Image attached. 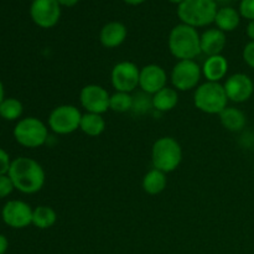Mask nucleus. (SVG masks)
<instances>
[{
  "label": "nucleus",
  "mask_w": 254,
  "mask_h": 254,
  "mask_svg": "<svg viewBox=\"0 0 254 254\" xmlns=\"http://www.w3.org/2000/svg\"><path fill=\"white\" fill-rule=\"evenodd\" d=\"M7 175L11 179L14 188L26 195L39 192L46 180V174L41 164L26 156L12 160Z\"/></svg>",
  "instance_id": "obj_1"
},
{
  "label": "nucleus",
  "mask_w": 254,
  "mask_h": 254,
  "mask_svg": "<svg viewBox=\"0 0 254 254\" xmlns=\"http://www.w3.org/2000/svg\"><path fill=\"white\" fill-rule=\"evenodd\" d=\"M200 36L195 27L185 24L176 25L169 34V51L178 61L195 60L201 54Z\"/></svg>",
  "instance_id": "obj_2"
},
{
  "label": "nucleus",
  "mask_w": 254,
  "mask_h": 254,
  "mask_svg": "<svg viewBox=\"0 0 254 254\" xmlns=\"http://www.w3.org/2000/svg\"><path fill=\"white\" fill-rule=\"evenodd\" d=\"M217 10L215 0H184L178 6V16L181 24L197 29L215 22Z\"/></svg>",
  "instance_id": "obj_3"
},
{
  "label": "nucleus",
  "mask_w": 254,
  "mask_h": 254,
  "mask_svg": "<svg viewBox=\"0 0 254 254\" xmlns=\"http://www.w3.org/2000/svg\"><path fill=\"white\" fill-rule=\"evenodd\" d=\"M183 161V148L173 136H161L151 146V163L154 169L169 174L175 171Z\"/></svg>",
  "instance_id": "obj_4"
},
{
  "label": "nucleus",
  "mask_w": 254,
  "mask_h": 254,
  "mask_svg": "<svg viewBox=\"0 0 254 254\" xmlns=\"http://www.w3.org/2000/svg\"><path fill=\"white\" fill-rule=\"evenodd\" d=\"M227 94H226L223 84L217 82H207L201 83L193 93V104L202 113L220 114L228 104Z\"/></svg>",
  "instance_id": "obj_5"
},
{
  "label": "nucleus",
  "mask_w": 254,
  "mask_h": 254,
  "mask_svg": "<svg viewBox=\"0 0 254 254\" xmlns=\"http://www.w3.org/2000/svg\"><path fill=\"white\" fill-rule=\"evenodd\" d=\"M14 138L25 148H40L45 145L49 139V127L41 119L26 117L20 119L15 126Z\"/></svg>",
  "instance_id": "obj_6"
},
{
  "label": "nucleus",
  "mask_w": 254,
  "mask_h": 254,
  "mask_svg": "<svg viewBox=\"0 0 254 254\" xmlns=\"http://www.w3.org/2000/svg\"><path fill=\"white\" fill-rule=\"evenodd\" d=\"M83 114L73 104L55 107L47 119V127L57 135H68L79 129Z\"/></svg>",
  "instance_id": "obj_7"
},
{
  "label": "nucleus",
  "mask_w": 254,
  "mask_h": 254,
  "mask_svg": "<svg viewBox=\"0 0 254 254\" xmlns=\"http://www.w3.org/2000/svg\"><path fill=\"white\" fill-rule=\"evenodd\" d=\"M202 68L195 60H181L171 69L170 81L178 92H188L200 86Z\"/></svg>",
  "instance_id": "obj_8"
},
{
  "label": "nucleus",
  "mask_w": 254,
  "mask_h": 254,
  "mask_svg": "<svg viewBox=\"0 0 254 254\" xmlns=\"http://www.w3.org/2000/svg\"><path fill=\"white\" fill-rule=\"evenodd\" d=\"M140 68L131 61H121L116 64L111 72V82L117 92L131 93L139 87Z\"/></svg>",
  "instance_id": "obj_9"
},
{
  "label": "nucleus",
  "mask_w": 254,
  "mask_h": 254,
  "mask_svg": "<svg viewBox=\"0 0 254 254\" xmlns=\"http://www.w3.org/2000/svg\"><path fill=\"white\" fill-rule=\"evenodd\" d=\"M111 94L99 84H87L79 92V103L86 113L103 114L109 111Z\"/></svg>",
  "instance_id": "obj_10"
},
{
  "label": "nucleus",
  "mask_w": 254,
  "mask_h": 254,
  "mask_svg": "<svg viewBox=\"0 0 254 254\" xmlns=\"http://www.w3.org/2000/svg\"><path fill=\"white\" fill-rule=\"evenodd\" d=\"M30 15L35 24L42 29L56 26L61 17V5L57 0H34L30 6Z\"/></svg>",
  "instance_id": "obj_11"
},
{
  "label": "nucleus",
  "mask_w": 254,
  "mask_h": 254,
  "mask_svg": "<svg viewBox=\"0 0 254 254\" xmlns=\"http://www.w3.org/2000/svg\"><path fill=\"white\" fill-rule=\"evenodd\" d=\"M32 212L34 210L29 203L20 200H11L4 205L1 216L2 221L9 227L20 230V228H25L31 225Z\"/></svg>",
  "instance_id": "obj_12"
},
{
  "label": "nucleus",
  "mask_w": 254,
  "mask_h": 254,
  "mask_svg": "<svg viewBox=\"0 0 254 254\" xmlns=\"http://www.w3.org/2000/svg\"><path fill=\"white\" fill-rule=\"evenodd\" d=\"M228 101L233 103H245L253 96L254 83L248 74L235 73L227 77L223 84Z\"/></svg>",
  "instance_id": "obj_13"
},
{
  "label": "nucleus",
  "mask_w": 254,
  "mask_h": 254,
  "mask_svg": "<svg viewBox=\"0 0 254 254\" xmlns=\"http://www.w3.org/2000/svg\"><path fill=\"white\" fill-rule=\"evenodd\" d=\"M168 84V73L161 66L155 64H146L140 68L139 88L141 92L153 96Z\"/></svg>",
  "instance_id": "obj_14"
},
{
  "label": "nucleus",
  "mask_w": 254,
  "mask_h": 254,
  "mask_svg": "<svg viewBox=\"0 0 254 254\" xmlns=\"http://www.w3.org/2000/svg\"><path fill=\"white\" fill-rule=\"evenodd\" d=\"M201 54L206 55L207 57L215 56V55H222L227 44L226 32L221 31L220 29H207L203 31L200 36Z\"/></svg>",
  "instance_id": "obj_15"
},
{
  "label": "nucleus",
  "mask_w": 254,
  "mask_h": 254,
  "mask_svg": "<svg viewBox=\"0 0 254 254\" xmlns=\"http://www.w3.org/2000/svg\"><path fill=\"white\" fill-rule=\"evenodd\" d=\"M128 36L126 25L121 21H111L104 25L99 31V41L106 49L119 47Z\"/></svg>",
  "instance_id": "obj_16"
},
{
  "label": "nucleus",
  "mask_w": 254,
  "mask_h": 254,
  "mask_svg": "<svg viewBox=\"0 0 254 254\" xmlns=\"http://www.w3.org/2000/svg\"><path fill=\"white\" fill-rule=\"evenodd\" d=\"M201 68L206 81L220 83L228 73V61L223 55H215L207 57Z\"/></svg>",
  "instance_id": "obj_17"
},
{
  "label": "nucleus",
  "mask_w": 254,
  "mask_h": 254,
  "mask_svg": "<svg viewBox=\"0 0 254 254\" xmlns=\"http://www.w3.org/2000/svg\"><path fill=\"white\" fill-rule=\"evenodd\" d=\"M218 117H220V122L223 128L227 129L228 131H233V133L243 130L247 124L246 114L236 107H227L218 114Z\"/></svg>",
  "instance_id": "obj_18"
},
{
  "label": "nucleus",
  "mask_w": 254,
  "mask_h": 254,
  "mask_svg": "<svg viewBox=\"0 0 254 254\" xmlns=\"http://www.w3.org/2000/svg\"><path fill=\"white\" fill-rule=\"evenodd\" d=\"M151 102H153V108L155 111L165 113L170 112L178 106L179 103V93L174 87H168L160 89L155 94L151 96Z\"/></svg>",
  "instance_id": "obj_19"
},
{
  "label": "nucleus",
  "mask_w": 254,
  "mask_h": 254,
  "mask_svg": "<svg viewBox=\"0 0 254 254\" xmlns=\"http://www.w3.org/2000/svg\"><path fill=\"white\" fill-rule=\"evenodd\" d=\"M241 14L240 11L231 6L221 7L217 10V14L215 17V24L217 29L223 32L235 31L241 24Z\"/></svg>",
  "instance_id": "obj_20"
},
{
  "label": "nucleus",
  "mask_w": 254,
  "mask_h": 254,
  "mask_svg": "<svg viewBox=\"0 0 254 254\" xmlns=\"http://www.w3.org/2000/svg\"><path fill=\"white\" fill-rule=\"evenodd\" d=\"M168 185V178L166 174L163 171L158 170V169H151L148 173L144 175L143 181H141V186L143 190L145 191L148 195H159L163 192Z\"/></svg>",
  "instance_id": "obj_21"
},
{
  "label": "nucleus",
  "mask_w": 254,
  "mask_h": 254,
  "mask_svg": "<svg viewBox=\"0 0 254 254\" xmlns=\"http://www.w3.org/2000/svg\"><path fill=\"white\" fill-rule=\"evenodd\" d=\"M79 129L88 136H99L106 130V121L102 114L84 113L82 116Z\"/></svg>",
  "instance_id": "obj_22"
},
{
  "label": "nucleus",
  "mask_w": 254,
  "mask_h": 254,
  "mask_svg": "<svg viewBox=\"0 0 254 254\" xmlns=\"http://www.w3.org/2000/svg\"><path fill=\"white\" fill-rule=\"evenodd\" d=\"M57 222V213L50 206H37L32 212V225L39 230H49Z\"/></svg>",
  "instance_id": "obj_23"
},
{
  "label": "nucleus",
  "mask_w": 254,
  "mask_h": 254,
  "mask_svg": "<svg viewBox=\"0 0 254 254\" xmlns=\"http://www.w3.org/2000/svg\"><path fill=\"white\" fill-rule=\"evenodd\" d=\"M133 108V96L127 92H114L109 99V109L116 113H127Z\"/></svg>",
  "instance_id": "obj_24"
},
{
  "label": "nucleus",
  "mask_w": 254,
  "mask_h": 254,
  "mask_svg": "<svg viewBox=\"0 0 254 254\" xmlns=\"http://www.w3.org/2000/svg\"><path fill=\"white\" fill-rule=\"evenodd\" d=\"M24 106L16 98H5L0 104V117L5 121H16L22 116Z\"/></svg>",
  "instance_id": "obj_25"
},
{
  "label": "nucleus",
  "mask_w": 254,
  "mask_h": 254,
  "mask_svg": "<svg viewBox=\"0 0 254 254\" xmlns=\"http://www.w3.org/2000/svg\"><path fill=\"white\" fill-rule=\"evenodd\" d=\"M150 108H153V102H151V97H149V94L141 93L133 96V108L131 112L134 114H139V116H143Z\"/></svg>",
  "instance_id": "obj_26"
},
{
  "label": "nucleus",
  "mask_w": 254,
  "mask_h": 254,
  "mask_svg": "<svg viewBox=\"0 0 254 254\" xmlns=\"http://www.w3.org/2000/svg\"><path fill=\"white\" fill-rule=\"evenodd\" d=\"M240 14L245 19L252 21L254 20V0H241Z\"/></svg>",
  "instance_id": "obj_27"
},
{
  "label": "nucleus",
  "mask_w": 254,
  "mask_h": 254,
  "mask_svg": "<svg viewBox=\"0 0 254 254\" xmlns=\"http://www.w3.org/2000/svg\"><path fill=\"white\" fill-rule=\"evenodd\" d=\"M14 189V184H12L9 175H0V198L9 196Z\"/></svg>",
  "instance_id": "obj_28"
},
{
  "label": "nucleus",
  "mask_w": 254,
  "mask_h": 254,
  "mask_svg": "<svg viewBox=\"0 0 254 254\" xmlns=\"http://www.w3.org/2000/svg\"><path fill=\"white\" fill-rule=\"evenodd\" d=\"M242 57L246 64L254 69V41H250L246 45L242 52Z\"/></svg>",
  "instance_id": "obj_29"
},
{
  "label": "nucleus",
  "mask_w": 254,
  "mask_h": 254,
  "mask_svg": "<svg viewBox=\"0 0 254 254\" xmlns=\"http://www.w3.org/2000/svg\"><path fill=\"white\" fill-rule=\"evenodd\" d=\"M10 165H11V161H10V156L4 149L0 148V175H6L9 173Z\"/></svg>",
  "instance_id": "obj_30"
},
{
  "label": "nucleus",
  "mask_w": 254,
  "mask_h": 254,
  "mask_svg": "<svg viewBox=\"0 0 254 254\" xmlns=\"http://www.w3.org/2000/svg\"><path fill=\"white\" fill-rule=\"evenodd\" d=\"M7 247H9V242H7L6 237L0 233V254H5V252L7 251Z\"/></svg>",
  "instance_id": "obj_31"
},
{
  "label": "nucleus",
  "mask_w": 254,
  "mask_h": 254,
  "mask_svg": "<svg viewBox=\"0 0 254 254\" xmlns=\"http://www.w3.org/2000/svg\"><path fill=\"white\" fill-rule=\"evenodd\" d=\"M79 0H57V2H59L61 6H64V7H72L74 6V5L78 4Z\"/></svg>",
  "instance_id": "obj_32"
},
{
  "label": "nucleus",
  "mask_w": 254,
  "mask_h": 254,
  "mask_svg": "<svg viewBox=\"0 0 254 254\" xmlns=\"http://www.w3.org/2000/svg\"><path fill=\"white\" fill-rule=\"evenodd\" d=\"M246 32H247V36L250 37L251 41H254V20L248 22L247 30H246Z\"/></svg>",
  "instance_id": "obj_33"
},
{
  "label": "nucleus",
  "mask_w": 254,
  "mask_h": 254,
  "mask_svg": "<svg viewBox=\"0 0 254 254\" xmlns=\"http://www.w3.org/2000/svg\"><path fill=\"white\" fill-rule=\"evenodd\" d=\"M126 4L128 5H133V6H136V5H140L143 4V2H145L146 0H123Z\"/></svg>",
  "instance_id": "obj_34"
},
{
  "label": "nucleus",
  "mask_w": 254,
  "mask_h": 254,
  "mask_svg": "<svg viewBox=\"0 0 254 254\" xmlns=\"http://www.w3.org/2000/svg\"><path fill=\"white\" fill-rule=\"evenodd\" d=\"M4 86H2L1 81H0V104L2 103V101H4Z\"/></svg>",
  "instance_id": "obj_35"
},
{
  "label": "nucleus",
  "mask_w": 254,
  "mask_h": 254,
  "mask_svg": "<svg viewBox=\"0 0 254 254\" xmlns=\"http://www.w3.org/2000/svg\"><path fill=\"white\" fill-rule=\"evenodd\" d=\"M168 1H170L171 4H176V5H178V6H179V5H180L181 2L184 1V0H168Z\"/></svg>",
  "instance_id": "obj_36"
},
{
  "label": "nucleus",
  "mask_w": 254,
  "mask_h": 254,
  "mask_svg": "<svg viewBox=\"0 0 254 254\" xmlns=\"http://www.w3.org/2000/svg\"><path fill=\"white\" fill-rule=\"evenodd\" d=\"M236 1H237V0H236ZM240 1H241V0H240Z\"/></svg>",
  "instance_id": "obj_37"
},
{
  "label": "nucleus",
  "mask_w": 254,
  "mask_h": 254,
  "mask_svg": "<svg viewBox=\"0 0 254 254\" xmlns=\"http://www.w3.org/2000/svg\"><path fill=\"white\" fill-rule=\"evenodd\" d=\"M32 1H34V0H32Z\"/></svg>",
  "instance_id": "obj_38"
}]
</instances>
